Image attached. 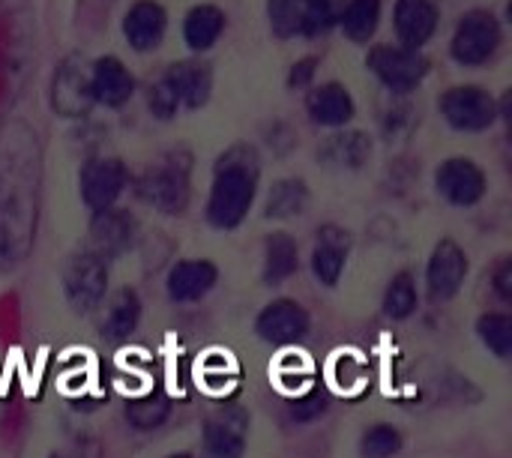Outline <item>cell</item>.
<instances>
[{"label": "cell", "mask_w": 512, "mask_h": 458, "mask_svg": "<svg viewBox=\"0 0 512 458\" xmlns=\"http://www.w3.org/2000/svg\"><path fill=\"white\" fill-rule=\"evenodd\" d=\"M39 195V144L27 123L0 132V273L15 270L33 246Z\"/></svg>", "instance_id": "6da1fadb"}, {"label": "cell", "mask_w": 512, "mask_h": 458, "mask_svg": "<svg viewBox=\"0 0 512 458\" xmlns=\"http://www.w3.org/2000/svg\"><path fill=\"white\" fill-rule=\"evenodd\" d=\"M258 177H261V162L255 147L249 144H234L216 159L213 171V186L207 198V222L219 231H234L258 192Z\"/></svg>", "instance_id": "7a4b0ae2"}, {"label": "cell", "mask_w": 512, "mask_h": 458, "mask_svg": "<svg viewBox=\"0 0 512 458\" xmlns=\"http://www.w3.org/2000/svg\"><path fill=\"white\" fill-rule=\"evenodd\" d=\"M135 195L168 216H180L192 195V156L186 150L165 153L135 180Z\"/></svg>", "instance_id": "3957f363"}, {"label": "cell", "mask_w": 512, "mask_h": 458, "mask_svg": "<svg viewBox=\"0 0 512 458\" xmlns=\"http://www.w3.org/2000/svg\"><path fill=\"white\" fill-rule=\"evenodd\" d=\"M108 291V264L93 252H78L63 270V294L75 312H90Z\"/></svg>", "instance_id": "277c9868"}, {"label": "cell", "mask_w": 512, "mask_h": 458, "mask_svg": "<svg viewBox=\"0 0 512 458\" xmlns=\"http://www.w3.org/2000/svg\"><path fill=\"white\" fill-rule=\"evenodd\" d=\"M369 69L396 93H408L414 90L426 72H429V60L405 45H378L369 51Z\"/></svg>", "instance_id": "5b68a950"}, {"label": "cell", "mask_w": 512, "mask_h": 458, "mask_svg": "<svg viewBox=\"0 0 512 458\" xmlns=\"http://www.w3.org/2000/svg\"><path fill=\"white\" fill-rule=\"evenodd\" d=\"M501 45V27L492 12L474 9L468 12L453 36V57L465 66H480L486 63Z\"/></svg>", "instance_id": "8992f818"}, {"label": "cell", "mask_w": 512, "mask_h": 458, "mask_svg": "<svg viewBox=\"0 0 512 458\" xmlns=\"http://www.w3.org/2000/svg\"><path fill=\"white\" fill-rule=\"evenodd\" d=\"M444 120L459 132H483L498 117V102L480 87H453L441 99Z\"/></svg>", "instance_id": "52a82bcc"}, {"label": "cell", "mask_w": 512, "mask_h": 458, "mask_svg": "<svg viewBox=\"0 0 512 458\" xmlns=\"http://www.w3.org/2000/svg\"><path fill=\"white\" fill-rule=\"evenodd\" d=\"M468 255L465 249L456 243V240H441L435 249H432V258H429V267H426V285H429V297L435 303H447L453 300L465 279H468Z\"/></svg>", "instance_id": "ba28073f"}, {"label": "cell", "mask_w": 512, "mask_h": 458, "mask_svg": "<svg viewBox=\"0 0 512 458\" xmlns=\"http://www.w3.org/2000/svg\"><path fill=\"white\" fill-rule=\"evenodd\" d=\"M309 327H312L309 312L297 300H288V297L267 303L255 318L258 339L270 345H297L309 336Z\"/></svg>", "instance_id": "9c48e42d"}, {"label": "cell", "mask_w": 512, "mask_h": 458, "mask_svg": "<svg viewBox=\"0 0 512 458\" xmlns=\"http://www.w3.org/2000/svg\"><path fill=\"white\" fill-rule=\"evenodd\" d=\"M201 435L213 458H243L249 441V414L237 405H222L204 420Z\"/></svg>", "instance_id": "30bf717a"}, {"label": "cell", "mask_w": 512, "mask_h": 458, "mask_svg": "<svg viewBox=\"0 0 512 458\" xmlns=\"http://www.w3.org/2000/svg\"><path fill=\"white\" fill-rule=\"evenodd\" d=\"M126 183H129V171L120 159H93L81 171V198L93 213H99L114 207Z\"/></svg>", "instance_id": "8fae6325"}, {"label": "cell", "mask_w": 512, "mask_h": 458, "mask_svg": "<svg viewBox=\"0 0 512 458\" xmlns=\"http://www.w3.org/2000/svg\"><path fill=\"white\" fill-rule=\"evenodd\" d=\"M438 192L456 207H474L486 195V174L474 159H447L435 174Z\"/></svg>", "instance_id": "7c38bea8"}, {"label": "cell", "mask_w": 512, "mask_h": 458, "mask_svg": "<svg viewBox=\"0 0 512 458\" xmlns=\"http://www.w3.org/2000/svg\"><path fill=\"white\" fill-rule=\"evenodd\" d=\"M135 240V219L126 210L108 207L99 210L90 222V249L96 258H102L105 264L111 258H120Z\"/></svg>", "instance_id": "4fadbf2b"}, {"label": "cell", "mask_w": 512, "mask_h": 458, "mask_svg": "<svg viewBox=\"0 0 512 458\" xmlns=\"http://www.w3.org/2000/svg\"><path fill=\"white\" fill-rule=\"evenodd\" d=\"M219 282V267L207 258H192V261H177L168 270L165 288L171 303H198L204 300Z\"/></svg>", "instance_id": "5bb4252c"}, {"label": "cell", "mask_w": 512, "mask_h": 458, "mask_svg": "<svg viewBox=\"0 0 512 458\" xmlns=\"http://www.w3.org/2000/svg\"><path fill=\"white\" fill-rule=\"evenodd\" d=\"M348 249H351L348 231H342L336 225H324L318 231V243L312 252V273L321 285H327V288L339 285L345 264H348Z\"/></svg>", "instance_id": "9a60e30c"}, {"label": "cell", "mask_w": 512, "mask_h": 458, "mask_svg": "<svg viewBox=\"0 0 512 458\" xmlns=\"http://www.w3.org/2000/svg\"><path fill=\"white\" fill-rule=\"evenodd\" d=\"M132 90H135V81H132L129 69H126L117 57H102V60H96L93 75H90L93 102H102V105H108V108H120L123 102H129Z\"/></svg>", "instance_id": "2e32d148"}, {"label": "cell", "mask_w": 512, "mask_h": 458, "mask_svg": "<svg viewBox=\"0 0 512 458\" xmlns=\"http://www.w3.org/2000/svg\"><path fill=\"white\" fill-rule=\"evenodd\" d=\"M90 102H93L90 78H87L84 69H78L75 63H66V66L54 75V90H51V105H54V111H60L63 117H81V114H87Z\"/></svg>", "instance_id": "e0dca14e"}, {"label": "cell", "mask_w": 512, "mask_h": 458, "mask_svg": "<svg viewBox=\"0 0 512 458\" xmlns=\"http://www.w3.org/2000/svg\"><path fill=\"white\" fill-rule=\"evenodd\" d=\"M438 27V12L432 0H399L396 3V30L399 39L405 42V48L420 51V45H426L432 39Z\"/></svg>", "instance_id": "ac0fdd59"}, {"label": "cell", "mask_w": 512, "mask_h": 458, "mask_svg": "<svg viewBox=\"0 0 512 458\" xmlns=\"http://www.w3.org/2000/svg\"><path fill=\"white\" fill-rule=\"evenodd\" d=\"M183 108H201L210 99L213 75L204 63H174L162 78Z\"/></svg>", "instance_id": "d6986e66"}, {"label": "cell", "mask_w": 512, "mask_h": 458, "mask_svg": "<svg viewBox=\"0 0 512 458\" xmlns=\"http://www.w3.org/2000/svg\"><path fill=\"white\" fill-rule=\"evenodd\" d=\"M123 33L135 51H150L165 33V9L153 0H138L123 21Z\"/></svg>", "instance_id": "ffe728a7"}, {"label": "cell", "mask_w": 512, "mask_h": 458, "mask_svg": "<svg viewBox=\"0 0 512 458\" xmlns=\"http://www.w3.org/2000/svg\"><path fill=\"white\" fill-rule=\"evenodd\" d=\"M306 108H309L312 120L321 123V126H345L354 117V99L336 81L315 87L309 93V99H306Z\"/></svg>", "instance_id": "44dd1931"}, {"label": "cell", "mask_w": 512, "mask_h": 458, "mask_svg": "<svg viewBox=\"0 0 512 458\" xmlns=\"http://www.w3.org/2000/svg\"><path fill=\"white\" fill-rule=\"evenodd\" d=\"M141 324V300L132 288H120L108 297L105 318H102V336L111 342L129 339Z\"/></svg>", "instance_id": "7402d4cb"}, {"label": "cell", "mask_w": 512, "mask_h": 458, "mask_svg": "<svg viewBox=\"0 0 512 458\" xmlns=\"http://www.w3.org/2000/svg\"><path fill=\"white\" fill-rule=\"evenodd\" d=\"M300 270V252L297 240L285 231H276L264 243V282L267 285H282Z\"/></svg>", "instance_id": "603a6c76"}, {"label": "cell", "mask_w": 512, "mask_h": 458, "mask_svg": "<svg viewBox=\"0 0 512 458\" xmlns=\"http://www.w3.org/2000/svg\"><path fill=\"white\" fill-rule=\"evenodd\" d=\"M318 156L333 168H363L372 156V141L363 132H339L318 150Z\"/></svg>", "instance_id": "cb8c5ba5"}, {"label": "cell", "mask_w": 512, "mask_h": 458, "mask_svg": "<svg viewBox=\"0 0 512 458\" xmlns=\"http://www.w3.org/2000/svg\"><path fill=\"white\" fill-rule=\"evenodd\" d=\"M309 204V189L303 180H279L264 204V216L267 219H291L300 216Z\"/></svg>", "instance_id": "d4e9b609"}, {"label": "cell", "mask_w": 512, "mask_h": 458, "mask_svg": "<svg viewBox=\"0 0 512 458\" xmlns=\"http://www.w3.org/2000/svg\"><path fill=\"white\" fill-rule=\"evenodd\" d=\"M225 27V15L216 9V6H195L189 15H186V24H183V36L186 42L195 48V51H204L210 48L219 33Z\"/></svg>", "instance_id": "484cf974"}, {"label": "cell", "mask_w": 512, "mask_h": 458, "mask_svg": "<svg viewBox=\"0 0 512 458\" xmlns=\"http://www.w3.org/2000/svg\"><path fill=\"white\" fill-rule=\"evenodd\" d=\"M417 306H420L417 282L408 270H399L384 291V315L393 321H405L417 312Z\"/></svg>", "instance_id": "4316f807"}, {"label": "cell", "mask_w": 512, "mask_h": 458, "mask_svg": "<svg viewBox=\"0 0 512 458\" xmlns=\"http://www.w3.org/2000/svg\"><path fill=\"white\" fill-rule=\"evenodd\" d=\"M381 18V0H351L345 3V12L339 24L345 27L348 39L354 42H369Z\"/></svg>", "instance_id": "83f0119b"}, {"label": "cell", "mask_w": 512, "mask_h": 458, "mask_svg": "<svg viewBox=\"0 0 512 458\" xmlns=\"http://www.w3.org/2000/svg\"><path fill=\"white\" fill-rule=\"evenodd\" d=\"M168 417H171V402H168V396H162V393L144 396V399H135V402H126V420H129V426L138 429V432H153V429H159Z\"/></svg>", "instance_id": "f1b7e54d"}, {"label": "cell", "mask_w": 512, "mask_h": 458, "mask_svg": "<svg viewBox=\"0 0 512 458\" xmlns=\"http://www.w3.org/2000/svg\"><path fill=\"white\" fill-rule=\"evenodd\" d=\"M480 342L501 360H510L512 354V318L504 312H486L477 321Z\"/></svg>", "instance_id": "f546056e"}, {"label": "cell", "mask_w": 512, "mask_h": 458, "mask_svg": "<svg viewBox=\"0 0 512 458\" xmlns=\"http://www.w3.org/2000/svg\"><path fill=\"white\" fill-rule=\"evenodd\" d=\"M402 450V432L390 423H375L360 438V456L363 458H393Z\"/></svg>", "instance_id": "4dcf8cb0"}, {"label": "cell", "mask_w": 512, "mask_h": 458, "mask_svg": "<svg viewBox=\"0 0 512 458\" xmlns=\"http://www.w3.org/2000/svg\"><path fill=\"white\" fill-rule=\"evenodd\" d=\"M306 3L309 0H270V24L273 33L288 39L294 33H303V18H306Z\"/></svg>", "instance_id": "1f68e13d"}, {"label": "cell", "mask_w": 512, "mask_h": 458, "mask_svg": "<svg viewBox=\"0 0 512 458\" xmlns=\"http://www.w3.org/2000/svg\"><path fill=\"white\" fill-rule=\"evenodd\" d=\"M342 12H345V0H309L306 18H303V33L306 36L327 33L333 24H339Z\"/></svg>", "instance_id": "d6a6232c"}, {"label": "cell", "mask_w": 512, "mask_h": 458, "mask_svg": "<svg viewBox=\"0 0 512 458\" xmlns=\"http://www.w3.org/2000/svg\"><path fill=\"white\" fill-rule=\"evenodd\" d=\"M327 408H330L327 396H324L321 390H315V393H309V396L294 399V402L288 405V417H291L294 423H312V420H318Z\"/></svg>", "instance_id": "836d02e7"}, {"label": "cell", "mask_w": 512, "mask_h": 458, "mask_svg": "<svg viewBox=\"0 0 512 458\" xmlns=\"http://www.w3.org/2000/svg\"><path fill=\"white\" fill-rule=\"evenodd\" d=\"M177 108H180L177 96L171 93V87H168L165 81H159V84L150 90V111H153L159 120H168V117L177 114Z\"/></svg>", "instance_id": "e575fe53"}, {"label": "cell", "mask_w": 512, "mask_h": 458, "mask_svg": "<svg viewBox=\"0 0 512 458\" xmlns=\"http://www.w3.org/2000/svg\"><path fill=\"white\" fill-rule=\"evenodd\" d=\"M492 288H495V294H498V300H501V303H512V261L510 258H504V261L495 267V273H492Z\"/></svg>", "instance_id": "d590c367"}, {"label": "cell", "mask_w": 512, "mask_h": 458, "mask_svg": "<svg viewBox=\"0 0 512 458\" xmlns=\"http://www.w3.org/2000/svg\"><path fill=\"white\" fill-rule=\"evenodd\" d=\"M315 66H318L315 57H306V60L294 63V69H291V75H288V84H291V87H306V84L312 81V75H315Z\"/></svg>", "instance_id": "8d00e7d4"}, {"label": "cell", "mask_w": 512, "mask_h": 458, "mask_svg": "<svg viewBox=\"0 0 512 458\" xmlns=\"http://www.w3.org/2000/svg\"><path fill=\"white\" fill-rule=\"evenodd\" d=\"M165 458H195V456H189V453H171V456H165Z\"/></svg>", "instance_id": "74e56055"}, {"label": "cell", "mask_w": 512, "mask_h": 458, "mask_svg": "<svg viewBox=\"0 0 512 458\" xmlns=\"http://www.w3.org/2000/svg\"><path fill=\"white\" fill-rule=\"evenodd\" d=\"M48 458H60V456H48Z\"/></svg>", "instance_id": "f35d334b"}]
</instances>
